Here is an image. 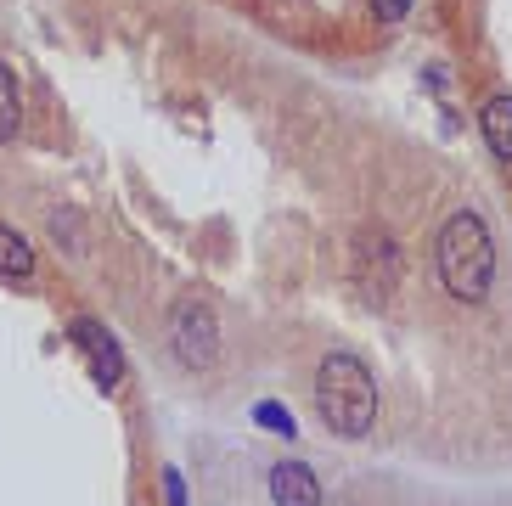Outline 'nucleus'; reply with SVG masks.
Listing matches in <instances>:
<instances>
[{
  "instance_id": "nucleus-9",
  "label": "nucleus",
  "mask_w": 512,
  "mask_h": 506,
  "mask_svg": "<svg viewBox=\"0 0 512 506\" xmlns=\"http://www.w3.org/2000/svg\"><path fill=\"white\" fill-rule=\"evenodd\" d=\"M17 124H23V90H17V74L0 62V147L17 141Z\"/></svg>"
},
{
  "instance_id": "nucleus-8",
  "label": "nucleus",
  "mask_w": 512,
  "mask_h": 506,
  "mask_svg": "<svg viewBox=\"0 0 512 506\" xmlns=\"http://www.w3.org/2000/svg\"><path fill=\"white\" fill-rule=\"evenodd\" d=\"M0 276L6 282H29L34 276V248L23 231H12V225H0Z\"/></svg>"
},
{
  "instance_id": "nucleus-1",
  "label": "nucleus",
  "mask_w": 512,
  "mask_h": 506,
  "mask_svg": "<svg viewBox=\"0 0 512 506\" xmlns=\"http://www.w3.org/2000/svg\"><path fill=\"white\" fill-rule=\"evenodd\" d=\"M434 259H439L445 293L462 298V304H479V298L490 293V282H496V242H490V225L473 209H456L451 220H445Z\"/></svg>"
},
{
  "instance_id": "nucleus-12",
  "label": "nucleus",
  "mask_w": 512,
  "mask_h": 506,
  "mask_svg": "<svg viewBox=\"0 0 512 506\" xmlns=\"http://www.w3.org/2000/svg\"><path fill=\"white\" fill-rule=\"evenodd\" d=\"M164 506H186V478L175 467H164Z\"/></svg>"
},
{
  "instance_id": "nucleus-2",
  "label": "nucleus",
  "mask_w": 512,
  "mask_h": 506,
  "mask_svg": "<svg viewBox=\"0 0 512 506\" xmlns=\"http://www.w3.org/2000/svg\"><path fill=\"white\" fill-rule=\"evenodd\" d=\"M316 411L338 439H366L377 422V383L366 372V360L355 355H327L316 366Z\"/></svg>"
},
{
  "instance_id": "nucleus-7",
  "label": "nucleus",
  "mask_w": 512,
  "mask_h": 506,
  "mask_svg": "<svg viewBox=\"0 0 512 506\" xmlns=\"http://www.w3.org/2000/svg\"><path fill=\"white\" fill-rule=\"evenodd\" d=\"M479 130H484V141H490V152H496L501 164H512V96H490V102H484Z\"/></svg>"
},
{
  "instance_id": "nucleus-5",
  "label": "nucleus",
  "mask_w": 512,
  "mask_h": 506,
  "mask_svg": "<svg viewBox=\"0 0 512 506\" xmlns=\"http://www.w3.org/2000/svg\"><path fill=\"white\" fill-rule=\"evenodd\" d=\"M355 270H361L366 293H389L394 276H400V248H394L389 231H361V242H355Z\"/></svg>"
},
{
  "instance_id": "nucleus-11",
  "label": "nucleus",
  "mask_w": 512,
  "mask_h": 506,
  "mask_svg": "<svg viewBox=\"0 0 512 506\" xmlns=\"http://www.w3.org/2000/svg\"><path fill=\"white\" fill-rule=\"evenodd\" d=\"M406 12H411V0H372L377 23H406Z\"/></svg>"
},
{
  "instance_id": "nucleus-6",
  "label": "nucleus",
  "mask_w": 512,
  "mask_h": 506,
  "mask_svg": "<svg viewBox=\"0 0 512 506\" xmlns=\"http://www.w3.org/2000/svg\"><path fill=\"white\" fill-rule=\"evenodd\" d=\"M271 501L276 506H321V478L310 473L304 462H276L271 467Z\"/></svg>"
},
{
  "instance_id": "nucleus-10",
  "label": "nucleus",
  "mask_w": 512,
  "mask_h": 506,
  "mask_svg": "<svg viewBox=\"0 0 512 506\" xmlns=\"http://www.w3.org/2000/svg\"><path fill=\"white\" fill-rule=\"evenodd\" d=\"M254 422H259V428H271V433H282V439H293V433H299V428H293V411H287V405H276V400H259L254 405Z\"/></svg>"
},
{
  "instance_id": "nucleus-3",
  "label": "nucleus",
  "mask_w": 512,
  "mask_h": 506,
  "mask_svg": "<svg viewBox=\"0 0 512 506\" xmlns=\"http://www.w3.org/2000/svg\"><path fill=\"white\" fill-rule=\"evenodd\" d=\"M169 349H175V360L186 372H209L220 360V321H214V310L203 298H181L169 310Z\"/></svg>"
},
{
  "instance_id": "nucleus-4",
  "label": "nucleus",
  "mask_w": 512,
  "mask_h": 506,
  "mask_svg": "<svg viewBox=\"0 0 512 506\" xmlns=\"http://www.w3.org/2000/svg\"><path fill=\"white\" fill-rule=\"evenodd\" d=\"M74 349L85 355L96 388H119V383H124V349H119V338H113L102 321L79 315V321H74Z\"/></svg>"
}]
</instances>
